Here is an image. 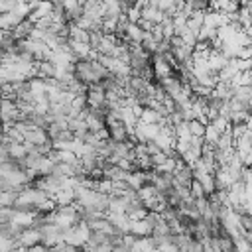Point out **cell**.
<instances>
[{"instance_id": "obj_1", "label": "cell", "mask_w": 252, "mask_h": 252, "mask_svg": "<svg viewBox=\"0 0 252 252\" xmlns=\"http://www.w3.org/2000/svg\"><path fill=\"white\" fill-rule=\"evenodd\" d=\"M16 246H22V248H30V246H35V244H39L41 242V234H39V230L37 228H33V226H30V228H24L18 236H16Z\"/></svg>"}, {"instance_id": "obj_2", "label": "cell", "mask_w": 252, "mask_h": 252, "mask_svg": "<svg viewBox=\"0 0 252 252\" xmlns=\"http://www.w3.org/2000/svg\"><path fill=\"white\" fill-rule=\"evenodd\" d=\"M22 20H26V16H24L18 8H14L12 12H2V14H0V28H2L4 32H10V30H14Z\"/></svg>"}, {"instance_id": "obj_3", "label": "cell", "mask_w": 252, "mask_h": 252, "mask_svg": "<svg viewBox=\"0 0 252 252\" xmlns=\"http://www.w3.org/2000/svg\"><path fill=\"white\" fill-rule=\"evenodd\" d=\"M104 217H106V220L112 224V228L116 230V232H120V234H124V232H128V224H130V219L124 215V213H104Z\"/></svg>"}, {"instance_id": "obj_4", "label": "cell", "mask_w": 252, "mask_h": 252, "mask_svg": "<svg viewBox=\"0 0 252 252\" xmlns=\"http://www.w3.org/2000/svg\"><path fill=\"white\" fill-rule=\"evenodd\" d=\"M33 148H35V146L28 144V142H12V144H8V156H10L12 161H18V159H22L26 154H30Z\"/></svg>"}, {"instance_id": "obj_5", "label": "cell", "mask_w": 252, "mask_h": 252, "mask_svg": "<svg viewBox=\"0 0 252 252\" xmlns=\"http://www.w3.org/2000/svg\"><path fill=\"white\" fill-rule=\"evenodd\" d=\"M228 61H230V59H226V57H224V55H222L220 51H215V49H213V51L209 53V57H207L209 69H211V71H213L215 75H217V73H219L220 69H224Z\"/></svg>"}, {"instance_id": "obj_6", "label": "cell", "mask_w": 252, "mask_h": 252, "mask_svg": "<svg viewBox=\"0 0 252 252\" xmlns=\"http://www.w3.org/2000/svg\"><path fill=\"white\" fill-rule=\"evenodd\" d=\"M24 142H28L32 146H41V144H47L49 138H47V132L43 128H33L28 134H24Z\"/></svg>"}, {"instance_id": "obj_7", "label": "cell", "mask_w": 252, "mask_h": 252, "mask_svg": "<svg viewBox=\"0 0 252 252\" xmlns=\"http://www.w3.org/2000/svg\"><path fill=\"white\" fill-rule=\"evenodd\" d=\"M140 20H146V22H150V24H161V20H163V14L156 8V6H144L142 10H140Z\"/></svg>"}, {"instance_id": "obj_8", "label": "cell", "mask_w": 252, "mask_h": 252, "mask_svg": "<svg viewBox=\"0 0 252 252\" xmlns=\"http://www.w3.org/2000/svg\"><path fill=\"white\" fill-rule=\"evenodd\" d=\"M126 205H128V201L122 195H108L106 211L108 213H124L126 211Z\"/></svg>"}, {"instance_id": "obj_9", "label": "cell", "mask_w": 252, "mask_h": 252, "mask_svg": "<svg viewBox=\"0 0 252 252\" xmlns=\"http://www.w3.org/2000/svg\"><path fill=\"white\" fill-rule=\"evenodd\" d=\"M232 98L242 102V104H248L250 106V100H252V87H244V85H238V87H232Z\"/></svg>"}, {"instance_id": "obj_10", "label": "cell", "mask_w": 252, "mask_h": 252, "mask_svg": "<svg viewBox=\"0 0 252 252\" xmlns=\"http://www.w3.org/2000/svg\"><path fill=\"white\" fill-rule=\"evenodd\" d=\"M126 183H128V187L132 189V191H138L146 181H144V171H130L128 175H126Z\"/></svg>"}, {"instance_id": "obj_11", "label": "cell", "mask_w": 252, "mask_h": 252, "mask_svg": "<svg viewBox=\"0 0 252 252\" xmlns=\"http://www.w3.org/2000/svg\"><path fill=\"white\" fill-rule=\"evenodd\" d=\"M142 124H158L161 118H159V114L154 110V108H148V106H144L142 108V114H140V118H138Z\"/></svg>"}, {"instance_id": "obj_12", "label": "cell", "mask_w": 252, "mask_h": 252, "mask_svg": "<svg viewBox=\"0 0 252 252\" xmlns=\"http://www.w3.org/2000/svg\"><path fill=\"white\" fill-rule=\"evenodd\" d=\"M53 161L47 158V156H43L41 159H39V163H37V167H35V173H37V177H45V175H51V171H53Z\"/></svg>"}, {"instance_id": "obj_13", "label": "cell", "mask_w": 252, "mask_h": 252, "mask_svg": "<svg viewBox=\"0 0 252 252\" xmlns=\"http://www.w3.org/2000/svg\"><path fill=\"white\" fill-rule=\"evenodd\" d=\"M51 175H55V177H73V175H75V169H73V165L59 161V163L53 165Z\"/></svg>"}, {"instance_id": "obj_14", "label": "cell", "mask_w": 252, "mask_h": 252, "mask_svg": "<svg viewBox=\"0 0 252 252\" xmlns=\"http://www.w3.org/2000/svg\"><path fill=\"white\" fill-rule=\"evenodd\" d=\"M189 12H207L209 10V0H185V6Z\"/></svg>"}, {"instance_id": "obj_15", "label": "cell", "mask_w": 252, "mask_h": 252, "mask_svg": "<svg viewBox=\"0 0 252 252\" xmlns=\"http://www.w3.org/2000/svg\"><path fill=\"white\" fill-rule=\"evenodd\" d=\"M205 126L207 124H201L199 120H189L187 122V128H189V134L193 136V138H203V134H205Z\"/></svg>"}, {"instance_id": "obj_16", "label": "cell", "mask_w": 252, "mask_h": 252, "mask_svg": "<svg viewBox=\"0 0 252 252\" xmlns=\"http://www.w3.org/2000/svg\"><path fill=\"white\" fill-rule=\"evenodd\" d=\"M175 159L177 158H167L163 163H159L158 167H154V171L156 173H163V175H171L173 169H175Z\"/></svg>"}, {"instance_id": "obj_17", "label": "cell", "mask_w": 252, "mask_h": 252, "mask_svg": "<svg viewBox=\"0 0 252 252\" xmlns=\"http://www.w3.org/2000/svg\"><path fill=\"white\" fill-rule=\"evenodd\" d=\"M209 124H211L219 134H222V132L230 130V122H228V118H224V116H217V118H213Z\"/></svg>"}, {"instance_id": "obj_18", "label": "cell", "mask_w": 252, "mask_h": 252, "mask_svg": "<svg viewBox=\"0 0 252 252\" xmlns=\"http://www.w3.org/2000/svg\"><path fill=\"white\" fill-rule=\"evenodd\" d=\"M136 195H138V199H140V201H146V199H152V197L156 195V189H154V185L144 183V185L136 191Z\"/></svg>"}, {"instance_id": "obj_19", "label": "cell", "mask_w": 252, "mask_h": 252, "mask_svg": "<svg viewBox=\"0 0 252 252\" xmlns=\"http://www.w3.org/2000/svg\"><path fill=\"white\" fill-rule=\"evenodd\" d=\"M69 108H73V110H85L87 108V94L83 93V94H75L73 96V100H71V104H69Z\"/></svg>"}, {"instance_id": "obj_20", "label": "cell", "mask_w": 252, "mask_h": 252, "mask_svg": "<svg viewBox=\"0 0 252 252\" xmlns=\"http://www.w3.org/2000/svg\"><path fill=\"white\" fill-rule=\"evenodd\" d=\"M191 134H189V128H187V122H179L175 126V140H189Z\"/></svg>"}, {"instance_id": "obj_21", "label": "cell", "mask_w": 252, "mask_h": 252, "mask_svg": "<svg viewBox=\"0 0 252 252\" xmlns=\"http://www.w3.org/2000/svg\"><path fill=\"white\" fill-rule=\"evenodd\" d=\"M94 191H98V193H102V195H112V181H110V179H100V181H96Z\"/></svg>"}, {"instance_id": "obj_22", "label": "cell", "mask_w": 252, "mask_h": 252, "mask_svg": "<svg viewBox=\"0 0 252 252\" xmlns=\"http://www.w3.org/2000/svg\"><path fill=\"white\" fill-rule=\"evenodd\" d=\"M189 195H191V199H201V197H207L205 195V191H203V187L199 185V181H191V185H189Z\"/></svg>"}, {"instance_id": "obj_23", "label": "cell", "mask_w": 252, "mask_h": 252, "mask_svg": "<svg viewBox=\"0 0 252 252\" xmlns=\"http://www.w3.org/2000/svg\"><path fill=\"white\" fill-rule=\"evenodd\" d=\"M165 159H167V154H165V152H158V154L150 156V165H152V169H154V167H158L159 163H163Z\"/></svg>"}, {"instance_id": "obj_24", "label": "cell", "mask_w": 252, "mask_h": 252, "mask_svg": "<svg viewBox=\"0 0 252 252\" xmlns=\"http://www.w3.org/2000/svg\"><path fill=\"white\" fill-rule=\"evenodd\" d=\"M20 2L18 0H0V14L2 12H12Z\"/></svg>"}, {"instance_id": "obj_25", "label": "cell", "mask_w": 252, "mask_h": 252, "mask_svg": "<svg viewBox=\"0 0 252 252\" xmlns=\"http://www.w3.org/2000/svg\"><path fill=\"white\" fill-rule=\"evenodd\" d=\"M236 59H252V47H250V45H244V47H238V53H236Z\"/></svg>"}, {"instance_id": "obj_26", "label": "cell", "mask_w": 252, "mask_h": 252, "mask_svg": "<svg viewBox=\"0 0 252 252\" xmlns=\"http://www.w3.org/2000/svg\"><path fill=\"white\" fill-rule=\"evenodd\" d=\"M144 146H146V152H148V156H154V154L161 152V150H159V148L156 146V142H152V140H150V142H146Z\"/></svg>"}, {"instance_id": "obj_27", "label": "cell", "mask_w": 252, "mask_h": 252, "mask_svg": "<svg viewBox=\"0 0 252 252\" xmlns=\"http://www.w3.org/2000/svg\"><path fill=\"white\" fill-rule=\"evenodd\" d=\"M6 161H10V156H8V146H4V144L0 142V163H6Z\"/></svg>"}, {"instance_id": "obj_28", "label": "cell", "mask_w": 252, "mask_h": 252, "mask_svg": "<svg viewBox=\"0 0 252 252\" xmlns=\"http://www.w3.org/2000/svg\"><path fill=\"white\" fill-rule=\"evenodd\" d=\"M94 252H112V244L106 240V242H102V244H98V246H94L93 248Z\"/></svg>"}, {"instance_id": "obj_29", "label": "cell", "mask_w": 252, "mask_h": 252, "mask_svg": "<svg viewBox=\"0 0 252 252\" xmlns=\"http://www.w3.org/2000/svg\"><path fill=\"white\" fill-rule=\"evenodd\" d=\"M93 134H94L96 140H108V130H106V126L100 128V130H96V132H93Z\"/></svg>"}, {"instance_id": "obj_30", "label": "cell", "mask_w": 252, "mask_h": 252, "mask_svg": "<svg viewBox=\"0 0 252 252\" xmlns=\"http://www.w3.org/2000/svg\"><path fill=\"white\" fill-rule=\"evenodd\" d=\"M26 252H45V246L43 244H35V246L26 248Z\"/></svg>"}, {"instance_id": "obj_31", "label": "cell", "mask_w": 252, "mask_h": 252, "mask_svg": "<svg viewBox=\"0 0 252 252\" xmlns=\"http://www.w3.org/2000/svg\"><path fill=\"white\" fill-rule=\"evenodd\" d=\"M128 252H138V250H136V248H134V246H132V248H130V250H128Z\"/></svg>"}, {"instance_id": "obj_32", "label": "cell", "mask_w": 252, "mask_h": 252, "mask_svg": "<svg viewBox=\"0 0 252 252\" xmlns=\"http://www.w3.org/2000/svg\"><path fill=\"white\" fill-rule=\"evenodd\" d=\"M0 134H2V120H0Z\"/></svg>"}]
</instances>
